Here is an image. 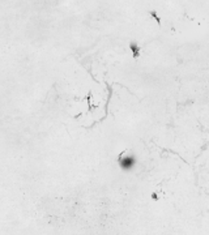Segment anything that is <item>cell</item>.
Segmentation results:
<instances>
[{"mask_svg":"<svg viewBox=\"0 0 209 235\" xmlns=\"http://www.w3.org/2000/svg\"><path fill=\"white\" fill-rule=\"evenodd\" d=\"M150 14H152V16L154 17V19L157 20V22H158V24H159V17H158V16H157V14H156V12H150Z\"/></svg>","mask_w":209,"mask_h":235,"instance_id":"cell-3","label":"cell"},{"mask_svg":"<svg viewBox=\"0 0 209 235\" xmlns=\"http://www.w3.org/2000/svg\"><path fill=\"white\" fill-rule=\"evenodd\" d=\"M136 163V159L133 156H127V157H120L119 158V165L123 170H128L131 167H133V165Z\"/></svg>","mask_w":209,"mask_h":235,"instance_id":"cell-1","label":"cell"},{"mask_svg":"<svg viewBox=\"0 0 209 235\" xmlns=\"http://www.w3.org/2000/svg\"><path fill=\"white\" fill-rule=\"evenodd\" d=\"M131 50H132V54H133V58H137L140 55V47L136 42H131Z\"/></svg>","mask_w":209,"mask_h":235,"instance_id":"cell-2","label":"cell"}]
</instances>
